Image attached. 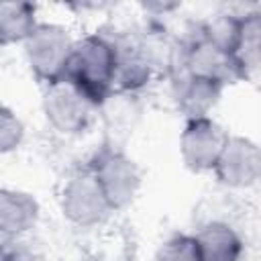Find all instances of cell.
Segmentation results:
<instances>
[{"label":"cell","instance_id":"obj_14","mask_svg":"<svg viewBox=\"0 0 261 261\" xmlns=\"http://www.w3.org/2000/svg\"><path fill=\"white\" fill-rule=\"evenodd\" d=\"M41 24L39 8L33 2L8 0L0 4V43L2 47L24 45V41Z\"/></svg>","mask_w":261,"mask_h":261},{"label":"cell","instance_id":"obj_3","mask_svg":"<svg viewBox=\"0 0 261 261\" xmlns=\"http://www.w3.org/2000/svg\"><path fill=\"white\" fill-rule=\"evenodd\" d=\"M75 39L71 31L55 20H41L35 33L24 41L22 55L29 71L41 86L57 82L65 75Z\"/></svg>","mask_w":261,"mask_h":261},{"label":"cell","instance_id":"obj_7","mask_svg":"<svg viewBox=\"0 0 261 261\" xmlns=\"http://www.w3.org/2000/svg\"><path fill=\"white\" fill-rule=\"evenodd\" d=\"M177 71H188L200 77H208L212 82L222 84L224 88L228 84L243 80L232 53L216 45L214 41L206 39L200 31H196L190 39L181 41Z\"/></svg>","mask_w":261,"mask_h":261},{"label":"cell","instance_id":"obj_17","mask_svg":"<svg viewBox=\"0 0 261 261\" xmlns=\"http://www.w3.org/2000/svg\"><path fill=\"white\" fill-rule=\"evenodd\" d=\"M2 261H45L43 255L27 243L20 241H2Z\"/></svg>","mask_w":261,"mask_h":261},{"label":"cell","instance_id":"obj_15","mask_svg":"<svg viewBox=\"0 0 261 261\" xmlns=\"http://www.w3.org/2000/svg\"><path fill=\"white\" fill-rule=\"evenodd\" d=\"M27 126L16 110H12L8 104L0 108V153L10 155L18 151L24 143Z\"/></svg>","mask_w":261,"mask_h":261},{"label":"cell","instance_id":"obj_4","mask_svg":"<svg viewBox=\"0 0 261 261\" xmlns=\"http://www.w3.org/2000/svg\"><path fill=\"white\" fill-rule=\"evenodd\" d=\"M41 112L49 128L63 137L86 133L98 114V106L67 77L45 84L41 92Z\"/></svg>","mask_w":261,"mask_h":261},{"label":"cell","instance_id":"obj_8","mask_svg":"<svg viewBox=\"0 0 261 261\" xmlns=\"http://www.w3.org/2000/svg\"><path fill=\"white\" fill-rule=\"evenodd\" d=\"M226 190H249L261 181V145L245 135H232L212 171Z\"/></svg>","mask_w":261,"mask_h":261},{"label":"cell","instance_id":"obj_10","mask_svg":"<svg viewBox=\"0 0 261 261\" xmlns=\"http://www.w3.org/2000/svg\"><path fill=\"white\" fill-rule=\"evenodd\" d=\"M41 220V204L35 194L4 186L0 190V234L2 241L27 239Z\"/></svg>","mask_w":261,"mask_h":261},{"label":"cell","instance_id":"obj_6","mask_svg":"<svg viewBox=\"0 0 261 261\" xmlns=\"http://www.w3.org/2000/svg\"><path fill=\"white\" fill-rule=\"evenodd\" d=\"M228 137L230 133L214 116L184 120V128L177 141L181 163L192 173H212Z\"/></svg>","mask_w":261,"mask_h":261},{"label":"cell","instance_id":"obj_2","mask_svg":"<svg viewBox=\"0 0 261 261\" xmlns=\"http://www.w3.org/2000/svg\"><path fill=\"white\" fill-rule=\"evenodd\" d=\"M59 212L75 228H98L112 214V206L90 165L75 169L65 177L57 196Z\"/></svg>","mask_w":261,"mask_h":261},{"label":"cell","instance_id":"obj_9","mask_svg":"<svg viewBox=\"0 0 261 261\" xmlns=\"http://www.w3.org/2000/svg\"><path fill=\"white\" fill-rule=\"evenodd\" d=\"M224 86L188 71L171 75V100L184 120L208 118L222 98Z\"/></svg>","mask_w":261,"mask_h":261},{"label":"cell","instance_id":"obj_11","mask_svg":"<svg viewBox=\"0 0 261 261\" xmlns=\"http://www.w3.org/2000/svg\"><path fill=\"white\" fill-rule=\"evenodd\" d=\"M192 234L202 261H241L245 255L241 232L224 220H208Z\"/></svg>","mask_w":261,"mask_h":261},{"label":"cell","instance_id":"obj_12","mask_svg":"<svg viewBox=\"0 0 261 261\" xmlns=\"http://www.w3.org/2000/svg\"><path fill=\"white\" fill-rule=\"evenodd\" d=\"M116 45H118V67H116L114 92L137 96L143 88L151 84L157 71L141 51L137 39L133 41L116 39Z\"/></svg>","mask_w":261,"mask_h":261},{"label":"cell","instance_id":"obj_13","mask_svg":"<svg viewBox=\"0 0 261 261\" xmlns=\"http://www.w3.org/2000/svg\"><path fill=\"white\" fill-rule=\"evenodd\" d=\"M232 57L243 80L261 69V10L259 8L239 12V31L232 47Z\"/></svg>","mask_w":261,"mask_h":261},{"label":"cell","instance_id":"obj_18","mask_svg":"<svg viewBox=\"0 0 261 261\" xmlns=\"http://www.w3.org/2000/svg\"><path fill=\"white\" fill-rule=\"evenodd\" d=\"M179 6H181L179 2H143L141 4V8L151 16H167Z\"/></svg>","mask_w":261,"mask_h":261},{"label":"cell","instance_id":"obj_5","mask_svg":"<svg viewBox=\"0 0 261 261\" xmlns=\"http://www.w3.org/2000/svg\"><path fill=\"white\" fill-rule=\"evenodd\" d=\"M90 169L100 181L114 212L128 208L143 190V169L122 147L106 145L90 159Z\"/></svg>","mask_w":261,"mask_h":261},{"label":"cell","instance_id":"obj_1","mask_svg":"<svg viewBox=\"0 0 261 261\" xmlns=\"http://www.w3.org/2000/svg\"><path fill=\"white\" fill-rule=\"evenodd\" d=\"M118 67L116 39L106 33H88L75 39L65 75L98 108L114 94Z\"/></svg>","mask_w":261,"mask_h":261},{"label":"cell","instance_id":"obj_16","mask_svg":"<svg viewBox=\"0 0 261 261\" xmlns=\"http://www.w3.org/2000/svg\"><path fill=\"white\" fill-rule=\"evenodd\" d=\"M153 261H202V259H200L194 234L175 232L157 247Z\"/></svg>","mask_w":261,"mask_h":261}]
</instances>
